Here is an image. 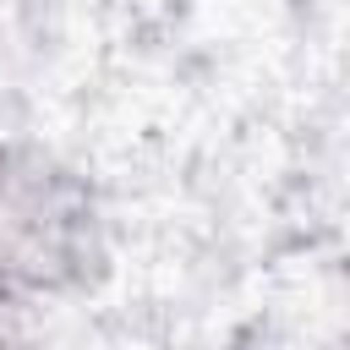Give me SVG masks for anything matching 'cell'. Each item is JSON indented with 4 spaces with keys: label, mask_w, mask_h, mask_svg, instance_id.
<instances>
[{
    "label": "cell",
    "mask_w": 350,
    "mask_h": 350,
    "mask_svg": "<svg viewBox=\"0 0 350 350\" xmlns=\"http://www.w3.org/2000/svg\"><path fill=\"white\" fill-rule=\"evenodd\" d=\"M0 350H22V339H16V323L0 312Z\"/></svg>",
    "instance_id": "7a4b0ae2"
},
{
    "label": "cell",
    "mask_w": 350,
    "mask_h": 350,
    "mask_svg": "<svg viewBox=\"0 0 350 350\" xmlns=\"http://www.w3.org/2000/svg\"><path fill=\"white\" fill-rule=\"evenodd\" d=\"M93 202L60 164L0 148V295H44L88 273Z\"/></svg>",
    "instance_id": "6da1fadb"
}]
</instances>
